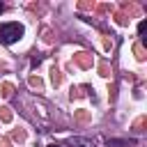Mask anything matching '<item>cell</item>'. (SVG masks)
Here are the masks:
<instances>
[{
    "label": "cell",
    "mask_w": 147,
    "mask_h": 147,
    "mask_svg": "<svg viewBox=\"0 0 147 147\" xmlns=\"http://www.w3.org/2000/svg\"><path fill=\"white\" fill-rule=\"evenodd\" d=\"M25 34V28L16 21H9V23H0V44L5 46H11L16 44L21 37Z\"/></svg>",
    "instance_id": "cell-1"
},
{
    "label": "cell",
    "mask_w": 147,
    "mask_h": 147,
    "mask_svg": "<svg viewBox=\"0 0 147 147\" xmlns=\"http://www.w3.org/2000/svg\"><path fill=\"white\" fill-rule=\"evenodd\" d=\"M69 147H94V142L92 140H87V138H69Z\"/></svg>",
    "instance_id": "cell-2"
},
{
    "label": "cell",
    "mask_w": 147,
    "mask_h": 147,
    "mask_svg": "<svg viewBox=\"0 0 147 147\" xmlns=\"http://www.w3.org/2000/svg\"><path fill=\"white\" fill-rule=\"evenodd\" d=\"M108 147H126V145H133V140H106Z\"/></svg>",
    "instance_id": "cell-3"
},
{
    "label": "cell",
    "mask_w": 147,
    "mask_h": 147,
    "mask_svg": "<svg viewBox=\"0 0 147 147\" xmlns=\"http://www.w3.org/2000/svg\"><path fill=\"white\" fill-rule=\"evenodd\" d=\"M145 30H147V21H140V25H138V34L142 37V34H145Z\"/></svg>",
    "instance_id": "cell-4"
},
{
    "label": "cell",
    "mask_w": 147,
    "mask_h": 147,
    "mask_svg": "<svg viewBox=\"0 0 147 147\" xmlns=\"http://www.w3.org/2000/svg\"><path fill=\"white\" fill-rule=\"evenodd\" d=\"M2 11H5V2H0V14H2Z\"/></svg>",
    "instance_id": "cell-5"
},
{
    "label": "cell",
    "mask_w": 147,
    "mask_h": 147,
    "mask_svg": "<svg viewBox=\"0 0 147 147\" xmlns=\"http://www.w3.org/2000/svg\"><path fill=\"white\" fill-rule=\"evenodd\" d=\"M48 147H60V145H55V142H53V145H48Z\"/></svg>",
    "instance_id": "cell-6"
}]
</instances>
